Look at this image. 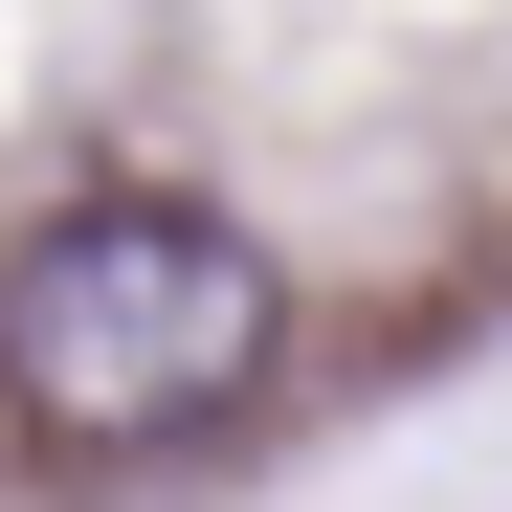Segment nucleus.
<instances>
[{
  "instance_id": "f257e3e1",
  "label": "nucleus",
  "mask_w": 512,
  "mask_h": 512,
  "mask_svg": "<svg viewBox=\"0 0 512 512\" xmlns=\"http://www.w3.org/2000/svg\"><path fill=\"white\" fill-rule=\"evenodd\" d=\"M268 379H290L268 223H223L179 179H90L0 245V401H23L45 468H156L201 423H245Z\"/></svg>"
}]
</instances>
